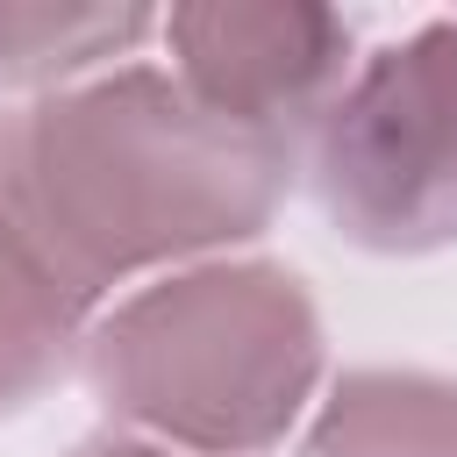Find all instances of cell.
Masks as SVG:
<instances>
[{"instance_id": "obj_1", "label": "cell", "mask_w": 457, "mask_h": 457, "mask_svg": "<svg viewBox=\"0 0 457 457\" xmlns=\"http://www.w3.org/2000/svg\"><path fill=\"white\" fill-rule=\"evenodd\" d=\"M293 157L193 100L179 71L121 64L0 114V214L93 307L150 264L264 236Z\"/></svg>"}, {"instance_id": "obj_2", "label": "cell", "mask_w": 457, "mask_h": 457, "mask_svg": "<svg viewBox=\"0 0 457 457\" xmlns=\"http://www.w3.org/2000/svg\"><path fill=\"white\" fill-rule=\"evenodd\" d=\"M86 378L107 414L179 450L257 457L321 386V314L286 264H193L86 328Z\"/></svg>"}, {"instance_id": "obj_3", "label": "cell", "mask_w": 457, "mask_h": 457, "mask_svg": "<svg viewBox=\"0 0 457 457\" xmlns=\"http://www.w3.org/2000/svg\"><path fill=\"white\" fill-rule=\"evenodd\" d=\"M314 200L343 243L378 257L457 243V14L350 71L314 129Z\"/></svg>"}, {"instance_id": "obj_4", "label": "cell", "mask_w": 457, "mask_h": 457, "mask_svg": "<svg viewBox=\"0 0 457 457\" xmlns=\"http://www.w3.org/2000/svg\"><path fill=\"white\" fill-rule=\"evenodd\" d=\"M164 43L179 57V86L193 100H207L214 114L293 143L307 129H321V114L336 107V93L350 86V14L336 7H307V0H271V7H171Z\"/></svg>"}, {"instance_id": "obj_5", "label": "cell", "mask_w": 457, "mask_h": 457, "mask_svg": "<svg viewBox=\"0 0 457 457\" xmlns=\"http://www.w3.org/2000/svg\"><path fill=\"white\" fill-rule=\"evenodd\" d=\"M307 457H457V378L343 371L307 428Z\"/></svg>"}, {"instance_id": "obj_6", "label": "cell", "mask_w": 457, "mask_h": 457, "mask_svg": "<svg viewBox=\"0 0 457 457\" xmlns=\"http://www.w3.org/2000/svg\"><path fill=\"white\" fill-rule=\"evenodd\" d=\"M86 350V300L0 214V414L43 400Z\"/></svg>"}, {"instance_id": "obj_7", "label": "cell", "mask_w": 457, "mask_h": 457, "mask_svg": "<svg viewBox=\"0 0 457 457\" xmlns=\"http://www.w3.org/2000/svg\"><path fill=\"white\" fill-rule=\"evenodd\" d=\"M150 29H157V14H143V7H0V79L57 86V79L107 64L114 50H129Z\"/></svg>"}, {"instance_id": "obj_8", "label": "cell", "mask_w": 457, "mask_h": 457, "mask_svg": "<svg viewBox=\"0 0 457 457\" xmlns=\"http://www.w3.org/2000/svg\"><path fill=\"white\" fill-rule=\"evenodd\" d=\"M71 457H171V450H157V443H136V436H86Z\"/></svg>"}]
</instances>
